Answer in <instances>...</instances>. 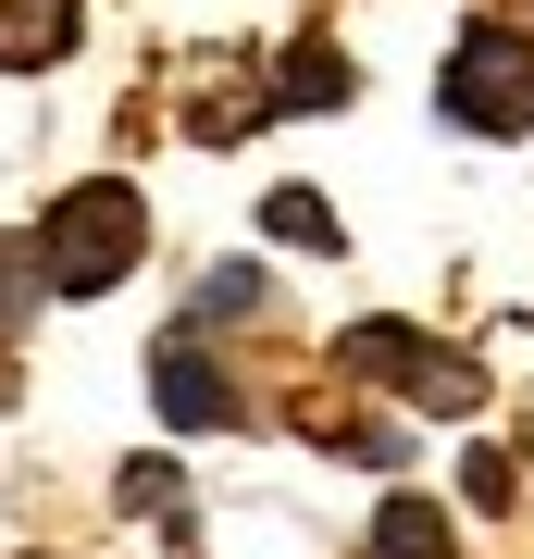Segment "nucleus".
Wrapping results in <instances>:
<instances>
[{
  "instance_id": "nucleus-1",
  "label": "nucleus",
  "mask_w": 534,
  "mask_h": 559,
  "mask_svg": "<svg viewBox=\"0 0 534 559\" xmlns=\"http://www.w3.org/2000/svg\"><path fill=\"white\" fill-rule=\"evenodd\" d=\"M138 237H150L138 187H62V200H50V224H38V274L62 286V299H99V286H124Z\"/></svg>"
},
{
  "instance_id": "nucleus-2",
  "label": "nucleus",
  "mask_w": 534,
  "mask_h": 559,
  "mask_svg": "<svg viewBox=\"0 0 534 559\" xmlns=\"http://www.w3.org/2000/svg\"><path fill=\"white\" fill-rule=\"evenodd\" d=\"M436 100H448V124H473V138H522L534 124V38L522 25H460Z\"/></svg>"
},
{
  "instance_id": "nucleus-3",
  "label": "nucleus",
  "mask_w": 534,
  "mask_h": 559,
  "mask_svg": "<svg viewBox=\"0 0 534 559\" xmlns=\"http://www.w3.org/2000/svg\"><path fill=\"white\" fill-rule=\"evenodd\" d=\"M336 360H348V373H385L411 411H448V423L485 399V373H473V360H460V348H436V336H411V323H348V336H336Z\"/></svg>"
},
{
  "instance_id": "nucleus-4",
  "label": "nucleus",
  "mask_w": 534,
  "mask_h": 559,
  "mask_svg": "<svg viewBox=\"0 0 534 559\" xmlns=\"http://www.w3.org/2000/svg\"><path fill=\"white\" fill-rule=\"evenodd\" d=\"M150 399H162V423H187V436H212V423H237V385L212 373V348L199 336H175L150 360Z\"/></svg>"
},
{
  "instance_id": "nucleus-5",
  "label": "nucleus",
  "mask_w": 534,
  "mask_h": 559,
  "mask_svg": "<svg viewBox=\"0 0 534 559\" xmlns=\"http://www.w3.org/2000/svg\"><path fill=\"white\" fill-rule=\"evenodd\" d=\"M62 50H75V0H0V62L13 75H38Z\"/></svg>"
},
{
  "instance_id": "nucleus-6",
  "label": "nucleus",
  "mask_w": 534,
  "mask_h": 559,
  "mask_svg": "<svg viewBox=\"0 0 534 559\" xmlns=\"http://www.w3.org/2000/svg\"><path fill=\"white\" fill-rule=\"evenodd\" d=\"M373 559H448V510L436 498H385L373 510Z\"/></svg>"
},
{
  "instance_id": "nucleus-7",
  "label": "nucleus",
  "mask_w": 534,
  "mask_h": 559,
  "mask_svg": "<svg viewBox=\"0 0 534 559\" xmlns=\"http://www.w3.org/2000/svg\"><path fill=\"white\" fill-rule=\"evenodd\" d=\"M274 100H286V112H336V100H348V62L323 50V38H298V50H286V87H274Z\"/></svg>"
},
{
  "instance_id": "nucleus-8",
  "label": "nucleus",
  "mask_w": 534,
  "mask_h": 559,
  "mask_svg": "<svg viewBox=\"0 0 534 559\" xmlns=\"http://www.w3.org/2000/svg\"><path fill=\"white\" fill-rule=\"evenodd\" d=\"M261 224H274L286 249H336V212H323L311 187H274V200H261Z\"/></svg>"
},
{
  "instance_id": "nucleus-9",
  "label": "nucleus",
  "mask_w": 534,
  "mask_h": 559,
  "mask_svg": "<svg viewBox=\"0 0 534 559\" xmlns=\"http://www.w3.org/2000/svg\"><path fill=\"white\" fill-rule=\"evenodd\" d=\"M124 510L175 522V510H187V473H175V460H124ZM175 535H187V522H175Z\"/></svg>"
},
{
  "instance_id": "nucleus-10",
  "label": "nucleus",
  "mask_w": 534,
  "mask_h": 559,
  "mask_svg": "<svg viewBox=\"0 0 534 559\" xmlns=\"http://www.w3.org/2000/svg\"><path fill=\"white\" fill-rule=\"evenodd\" d=\"M237 311H261V274L249 261H212V274H199V323H237Z\"/></svg>"
},
{
  "instance_id": "nucleus-11",
  "label": "nucleus",
  "mask_w": 534,
  "mask_h": 559,
  "mask_svg": "<svg viewBox=\"0 0 534 559\" xmlns=\"http://www.w3.org/2000/svg\"><path fill=\"white\" fill-rule=\"evenodd\" d=\"M25 323V249H0V336Z\"/></svg>"
}]
</instances>
